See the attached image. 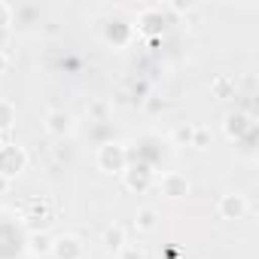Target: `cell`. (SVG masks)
Listing matches in <instances>:
<instances>
[{
	"mask_svg": "<svg viewBox=\"0 0 259 259\" xmlns=\"http://www.w3.org/2000/svg\"><path fill=\"white\" fill-rule=\"evenodd\" d=\"M204 144H207V132H204V128H201V132H195V141H192V147L204 150Z\"/></svg>",
	"mask_w": 259,
	"mask_h": 259,
	"instance_id": "obj_14",
	"label": "cell"
},
{
	"mask_svg": "<svg viewBox=\"0 0 259 259\" xmlns=\"http://www.w3.org/2000/svg\"><path fill=\"white\" fill-rule=\"evenodd\" d=\"M220 210H223V217H241L244 213V198L241 195H226Z\"/></svg>",
	"mask_w": 259,
	"mask_h": 259,
	"instance_id": "obj_8",
	"label": "cell"
},
{
	"mask_svg": "<svg viewBox=\"0 0 259 259\" xmlns=\"http://www.w3.org/2000/svg\"><path fill=\"white\" fill-rule=\"evenodd\" d=\"M7 25H13V7L0 4V28H7Z\"/></svg>",
	"mask_w": 259,
	"mask_h": 259,
	"instance_id": "obj_11",
	"label": "cell"
},
{
	"mask_svg": "<svg viewBox=\"0 0 259 259\" xmlns=\"http://www.w3.org/2000/svg\"><path fill=\"white\" fill-rule=\"evenodd\" d=\"M119 259H144V253H141V250H135V247H122Z\"/></svg>",
	"mask_w": 259,
	"mask_h": 259,
	"instance_id": "obj_13",
	"label": "cell"
},
{
	"mask_svg": "<svg viewBox=\"0 0 259 259\" xmlns=\"http://www.w3.org/2000/svg\"><path fill=\"white\" fill-rule=\"evenodd\" d=\"M174 141H180V144L186 141V144L192 147V128H189V125H186V128H177V132H174Z\"/></svg>",
	"mask_w": 259,
	"mask_h": 259,
	"instance_id": "obj_12",
	"label": "cell"
},
{
	"mask_svg": "<svg viewBox=\"0 0 259 259\" xmlns=\"http://www.w3.org/2000/svg\"><path fill=\"white\" fill-rule=\"evenodd\" d=\"M125 147H119V144H104L101 147V156H98V165L104 168V171H122L125 168Z\"/></svg>",
	"mask_w": 259,
	"mask_h": 259,
	"instance_id": "obj_1",
	"label": "cell"
},
{
	"mask_svg": "<svg viewBox=\"0 0 259 259\" xmlns=\"http://www.w3.org/2000/svg\"><path fill=\"white\" fill-rule=\"evenodd\" d=\"M13 119H16L13 104H10V101H0V128H10V125H13Z\"/></svg>",
	"mask_w": 259,
	"mask_h": 259,
	"instance_id": "obj_9",
	"label": "cell"
},
{
	"mask_svg": "<svg viewBox=\"0 0 259 259\" xmlns=\"http://www.w3.org/2000/svg\"><path fill=\"white\" fill-rule=\"evenodd\" d=\"M135 229L153 232V229H156V210H153V207H141V210L135 213Z\"/></svg>",
	"mask_w": 259,
	"mask_h": 259,
	"instance_id": "obj_7",
	"label": "cell"
},
{
	"mask_svg": "<svg viewBox=\"0 0 259 259\" xmlns=\"http://www.w3.org/2000/svg\"><path fill=\"white\" fill-rule=\"evenodd\" d=\"M25 168V153L19 147H4L0 150V174L4 177H13Z\"/></svg>",
	"mask_w": 259,
	"mask_h": 259,
	"instance_id": "obj_2",
	"label": "cell"
},
{
	"mask_svg": "<svg viewBox=\"0 0 259 259\" xmlns=\"http://www.w3.org/2000/svg\"><path fill=\"white\" fill-rule=\"evenodd\" d=\"M162 192H165L168 198H180V195H186V192H189V183H186V177L168 174V177L162 180Z\"/></svg>",
	"mask_w": 259,
	"mask_h": 259,
	"instance_id": "obj_5",
	"label": "cell"
},
{
	"mask_svg": "<svg viewBox=\"0 0 259 259\" xmlns=\"http://www.w3.org/2000/svg\"><path fill=\"white\" fill-rule=\"evenodd\" d=\"M7 64H10V58H7V52H4V49H0V73L7 70Z\"/></svg>",
	"mask_w": 259,
	"mask_h": 259,
	"instance_id": "obj_15",
	"label": "cell"
},
{
	"mask_svg": "<svg viewBox=\"0 0 259 259\" xmlns=\"http://www.w3.org/2000/svg\"><path fill=\"white\" fill-rule=\"evenodd\" d=\"M104 247L113 250V253H122V247H125V232H122L119 226L107 229V232H104Z\"/></svg>",
	"mask_w": 259,
	"mask_h": 259,
	"instance_id": "obj_6",
	"label": "cell"
},
{
	"mask_svg": "<svg viewBox=\"0 0 259 259\" xmlns=\"http://www.w3.org/2000/svg\"><path fill=\"white\" fill-rule=\"evenodd\" d=\"M55 259H82V244L73 238V235H61L55 238V244L49 247Z\"/></svg>",
	"mask_w": 259,
	"mask_h": 259,
	"instance_id": "obj_3",
	"label": "cell"
},
{
	"mask_svg": "<svg viewBox=\"0 0 259 259\" xmlns=\"http://www.w3.org/2000/svg\"><path fill=\"white\" fill-rule=\"evenodd\" d=\"M46 132H49V135H55V138L70 135V132H73V116H70V113H64V110H52V113L46 116Z\"/></svg>",
	"mask_w": 259,
	"mask_h": 259,
	"instance_id": "obj_4",
	"label": "cell"
},
{
	"mask_svg": "<svg viewBox=\"0 0 259 259\" xmlns=\"http://www.w3.org/2000/svg\"><path fill=\"white\" fill-rule=\"evenodd\" d=\"M7 186H10V183H7V177H0V189H7Z\"/></svg>",
	"mask_w": 259,
	"mask_h": 259,
	"instance_id": "obj_16",
	"label": "cell"
},
{
	"mask_svg": "<svg viewBox=\"0 0 259 259\" xmlns=\"http://www.w3.org/2000/svg\"><path fill=\"white\" fill-rule=\"evenodd\" d=\"M110 259H119V256H110Z\"/></svg>",
	"mask_w": 259,
	"mask_h": 259,
	"instance_id": "obj_17",
	"label": "cell"
},
{
	"mask_svg": "<svg viewBox=\"0 0 259 259\" xmlns=\"http://www.w3.org/2000/svg\"><path fill=\"white\" fill-rule=\"evenodd\" d=\"M31 250H34V253H46V250H49V241H46L43 235H34V238H31Z\"/></svg>",
	"mask_w": 259,
	"mask_h": 259,
	"instance_id": "obj_10",
	"label": "cell"
}]
</instances>
